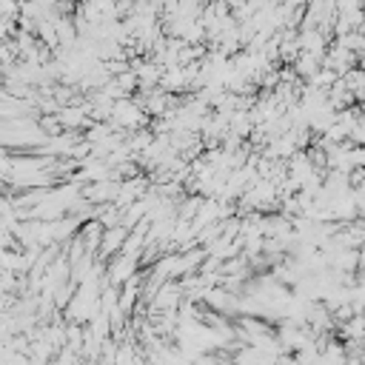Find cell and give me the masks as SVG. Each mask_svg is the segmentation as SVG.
Here are the masks:
<instances>
[{"label":"cell","instance_id":"cell-1","mask_svg":"<svg viewBox=\"0 0 365 365\" xmlns=\"http://www.w3.org/2000/svg\"><path fill=\"white\" fill-rule=\"evenodd\" d=\"M356 268H362V271H365V248H359V251H356Z\"/></svg>","mask_w":365,"mask_h":365}]
</instances>
